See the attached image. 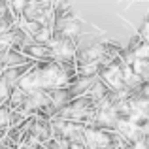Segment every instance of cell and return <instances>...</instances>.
<instances>
[{
    "instance_id": "10",
    "label": "cell",
    "mask_w": 149,
    "mask_h": 149,
    "mask_svg": "<svg viewBox=\"0 0 149 149\" xmlns=\"http://www.w3.org/2000/svg\"><path fill=\"white\" fill-rule=\"evenodd\" d=\"M72 149H83L81 146H72Z\"/></svg>"
},
{
    "instance_id": "3",
    "label": "cell",
    "mask_w": 149,
    "mask_h": 149,
    "mask_svg": "<svg viewBox=\"0 0 149 149\" xmlns=\"http://www.w3.org/2000/svg\"><path fill=\"white\" fill-rule=\"evenodd\" d=\"M77 32H79V26H77L76 23H72V21L64 23V26H62V34H64L66 38H72V36H76Z\"/></svg>"
},
{
    "instance_id": "6",
    "label": "cell",
    "mask_w": 149,
    "mask_h": 149,
    "mask_svg": "<svg viewBox=\"0 0 149 149\" xmlns=\"http://www.w3.org/2000/svg\"><path fill=\"white\" fill-rule=\"evenodd\" d=\"M29 51H30V55H32V57H44V55H45V49L42 47V45H32Z\"/></svg>"
},
{
    "instance_id": "7",
    "label": "cell",
    "mask_w": 149,
    "mask_h": 149,
    "mask_svg": "<svg viewBox=\"0 0 149 149\" xmlns=\"http://www.w3.org/2000/svg\"><path fill=\"white\" fill-rule=\"evenodd\" d=\"M8 123H10V113L0 108V125H8Z\"/></svg>"
},
{
    "instance_id": "8",
    "label": "cell",
    "mask_w": 149,
    "mask_h": 149,
    "mask_svg": "<svg viewBox=\"0 0 149 149\" xmlns=\"http://www.w3.org/2000/svg\"><path fill=\"white\" fill-rule=\"evenodd\" d=\"M13 8L19 11H23L26 8V0H13Z\"/></svg>"
},
{
    "instance_id": "4",
    "label": "cell",
    "mask_w": 149,
    "mask_h": 149,
    "mask_svg": "<svg viewBox=\"0 0 149 149\" xmlns=\"http://www.w3.org/2000/svg\"><path fill=\"white\" fill-rule=\"evenodd\" d=\"M134 53H136V58H138V61H146V58H149V44L140 45Z\"/></svg>"
},
{
    "instance_id": "1",
    "label": "cell",
    "mask_w": 149,
    "mask_h": 149,
    "mask_svg": "<svg viewBox=\"0 0 149 149\" xmlns=\"http://www.w3.org/2000/svg\"><path fill=\"white\" fill-rule=\"evenodd\" d=\"M87 138H89V143H91L93 147H106L109 143V138L104 134V132H87Z\"/></svg>"
},
{
    "instance_id": "2",
    "label": "cell",
    "mask_w": 149,
    "mask_h": 149,
    "mask_svg": "<svg viewBox=\"0 0 149 149\" xmlns=\"http://www.w3.org/2000/svg\"><path fill=\"white\" fill-rule=\"evenodd\" d=\"M51 38V32L47 26H40V29L36 30V34H34V40L38 42V44H47Z\"/></svg>"
},
{
    "instance_id": "9",
    "label": "cell",
    "mask_w": 149,
    "mask_h": 149,
    "mask_svg": "<svg viewBox=\"0 0 149 149\" xmlns=\"http://www.w3.org/2000/svg\"><path fill=\"white\" fill-rule=\"evenodd\" d=\"M21 100H23L21 91H13V95H11V102H13V104H19Z\"/></svg>"
},
{
    "instance_id": "5",
    "label": "cell",
    "mask_w": 149,
    "mask_h": 149,
    "mask_svg": "<svg viewBox=\"0 0 149 149\" xmlns=\"http://www.w3.org/2000/svg\"><path fill=\"white\" fill-rule=\"evenodd\" d=\"M91 93H93V98H102L104 96V83H96L95 85V89H91Z\"/></svg>"
}]
</instances>
